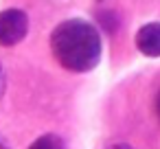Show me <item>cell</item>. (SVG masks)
Wrapping results in <instances>:
<instances>
[{
  "mask_svg": "<svg viewBox=\"0 0 160 149\" xmlns=\"http://www.w3.org/2000/svg\"><path fill=\"white\" fill-rule=\"evenodd\" d=\"M105 149H136V147L125 145V142H114V145H110V147H105Z\"/></svg>",
  "mask_w": 160,
  "mask_h": 149,
  "instance_id": "obj_7",
  "label": "cell"
},
{
  "mask_svg": "<svg viewBox=\"0 0 160 149\" xmlns=\"http://www.w3.org/2000/svg\"><path fill=\"white\" fill-rule=\"evenodd\" d=\"M156 112H158V118H160V94H158V101H156Z\"/></svg>",
  "mask_w": 160,
  "mask_h": 149,
  "instance_id": "obj_9",
  "label": "cell"
},
{
  "mask_svg": "<svg viewBox=\"0 0 160 149\" xmlns=\"http://www.w3.org/2000/svg\"><path fill=\"white\" fill-rule=\"evenodd\" d=\"M55 59L72 72H88L101 62L103 44L94 24L86 20H64L51 33Z\"/></svg>",
  "mask_w": 160,
  "mask_h": 149,
  "instance_id": "obj_1",
  "label": "cell"
},
{
  "mask_svg": "<svg viewBox=\"0 0 160 149\" xmlns=\"http://www.w3.org/2000/svg\"><path fill=\"white\" fill-rule=\"evenodd\" d=\"M5 79H7V77H5V68L0 66V97L5 94Z\"/></svg>",
  "mask_w": 160,
  "mask_h": 149,
  "instance_id": "obj_6",
  "label": "cell"
},
{
  "mask_svg": "<svg viewBox=\"0 0 160 149\" xmlns=\"http://www.w3.org/2000/svg\"><path fill=\"white\" fill-rule=\"evenodd\" d=\"M29 149H66V147H64V140H62L59 136H55V134H44V136H40Z\"/></svg>",
  "mask_w": 160,
  "mask_h": 149,
  "instance_id": "obj_4",
  "label": "cell"
},
{
  "mask_svg": "<svg viewBox=\"0 0 160 149\" xmlns=\"http://www.w3.org/2000/svg\"><path fill=\"white\" fill-rule=\"evenodd\" d=\"M29 33V18L22 9L0 11V46H16Z\"/></svg>",
  "mask_w": 160,
  "mask_h": 149,
  "instance_id": "obj_2",
  "label": "cell"
},
{
  "mask_svg": "<svg viewBox=\"0 0 160 149\" xmlns=\"http://www.w3.org/2000/svg\"><path fill=\"white\" fill-rule=\"evenodd\" d=\"M99 22H101V29H103V31H110V33H114L116 27H118V18H116L112 11L101 13V16H99Z\"/></svg>",
  "mask_w": 160,
  "mask_h": 149,
  "instance_id": "obj_5",
  "label": "cell"
},
{
  "mask_svg": "<svg viewBox=\"0 0 160 149\" xmlns=\"http://www.w3.org/2000/svg\"><path fill=\"white\" fill-rule=\"evenodd\" d=\"M0 149H9V145H7V140H5V138H0Z\"/></svg>",
  "mask_w": 160,
  "mask_h": 149,
  "instance_id": "obj_8",
  "label": "cell"
},
{
  "mask_svg": "<svg viewBox=\"0 0 160 149\" xmlns=\"http://www.w3.org/2000/svg\"><path fill=\"white\" fill-rule=\"evenodd\" d=\"M136 46L147 57H160V22L142 24L136 33Z\"/></svg>",
  "mask_w": 160,
  "mask_h": 149,
  "instance_id": "obj_3",
  "label": "cell"
}]
</instances>
